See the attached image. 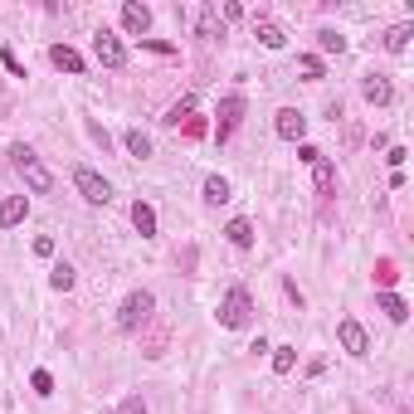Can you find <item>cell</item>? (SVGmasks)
Instances as JSON below:
<instances>
[{"instance_id": "cell-1", "label": "cell", "mask_w": 414, "mask_h": 414, "mask_svg": "<svg viewBox=\"0 0 414 414\" xmlns=\"http://www.w3.org/2000/svg\"><path fill=\"white\" fill-rule=\"evenodd\" d=\"M10 156H15V166H20V176H25V186H29L34 195H49V191H54V176H49V166L39 161V156H34L29 146H15Z\"/></svg>"}, {"instance_id": "cell-2", "label": "cell", "mask_w": 414, "mask_h": 414, "mask_svg": "<svg viewBox=\"0 0 414 414\" xmlns=\"http://www.w3.org/2000/svg\"><path fill=\"white\" fill-rule=\"evenodd\" d=\"M248 317H253V298H248L244 288H229L220 303V327H248Z\"/></svg>"}, {"instance_id": "cell-3", "label": "cell", "mask_w": 414, "mask_h": 414, "mask_svg": "<svg viewBox=\"0 0 414 414\" xmlns=\"http://www.w3.org/2000/svg\"><path fill=\"white\" fill-rule=\"evenodd\" d=\"M151 307H156V298L141 288V293H132L127 303L117 307V327L122 331H137V327H146V317H151Z\"/></svg>"}, {"instance_id": "cell-4", "label": "cell", "mask_w": 414, "mask_h": 414, "mask_svg": "<svg viewBox=\"0 0 414 414\" xmlns=\"http://www.w3.org/2000/svg\"><path fill=\"white\" fill-rule=\"evenodd\" d=\"M336 341H341V351H346V356H370V336H365V327H360L356 317H341V322H336Z\"/></svg>"}, {"instance_id": "cell-5", "label": "cell", "mask_w": 414, "mask_h": 414, "mask_svg": "<svg viewBox=\"0 0 414 414\" xmlns=\"http://www.w3.org/2000/svg\"><path fill=\"white\" fill-rule=\"evenodd\" d=\"M74 186H79V195L88 200V205H108L112 200V186L93 171V166H79V171H74Z\"/></svg>"}, {"instance_id": "cell-6", "label": "cell", "mask_w": 414, "mask_h": 414, "mask_svg": "<svg viewBox=\"0 0 414 414\" xmlns=\"http://www.w3.org/2000/svg\"><path fill=\"white\" fill-rule=\"evenodd\" d=\"M93 54H98L103 69H122V64H127V44H122L112 29H98V34H93Z\"/></svg>"}, {"instance_id": "cell-7", "label": "cell", "mask_w": 414, "mask_h": 414, "mask_svg": "<svg viewBox=\"0 0 414 414\" xmlns=\"http://www.w3.org/2000/svg\"><path fill=\"white\" fill-rule=\"evenodd\" d=\"M122 29L141 39V34L151 29V5H141V0H127V5H122Z\"/></svg>"}, {"instance_id": "cell-8", "label": "cell", "mask_w": 414, "mask_h": 414, "mask_svg": "<svg viewBox=\"0 0 414 414\" xmlns=\"http://www.w3.org/2000/svg\"><path fill=\"white\" fill-rule=\"evenodd\" d=\"M244 108H248V103L239 98V93H229V98L220 103V132H215L220 141H229V132L239 127V117H244Z\"/></svg>"}, {"instance_id": "cell-9", "label": "cell", "mask_w": 414, "mask_h": 414, "mask_svg": "<svg viewBox=\"0 0 414 414\" xmlns=\"http://www.w3.org/2000/svg\"><path fill=\"white\" fill-rule=\"evenodd\" d=\"M273 132H278L283 141H303V132H307V117H303L298 108H283V112H278V122H273Z\"/></svg>"}, {"instance_id": "cell-10", "label": "cell", "mask_w": 414, "mask_h": 414, "mask_svg": "<svg viewBox=\"0 0 414 414\" xmlns=\"http://www.w3.org/2000/svg\"><path fill=\"white\" fill-rule=\"evenodd\" d=\"M195 34L200 39H224V20L215 5H200V15H195Z\"/></svg>"}, {"instance_id": "cell-11", "label": "cell", "mask_w": 414, "mask_h": 414, "mask_svg": "<svg viewBox=\"0 0 414 414\" xmlns=\"http://www.w3.org/2000/svg\"><path fill=\"white\" fill-rule=\"evenodd\" d=\"M29 215V200L25 195H10V200H0V229H15V224H25Z\"/></svg>"}, {"instance_id": "cell-12", "label": "cell", "mask_w": 414, "mask_h": 414, "mask_svg": "<svg viewBox=\"0 0 414 414\" xmlns=\"http://www.w3.org/2000/svg\"><path fill=\"white\" fill-rule=\"evenodd\" d=\"M360 93H365V103H375V108H385L390 98H395V88H390L385 74H370V79L360 83Z\"/></svg>"}, {"instance_id": "cell-13", "label": "cell", "mask_w": 414, "mask_h": 414, "mask_svg": "<svg viewBox=\"0 0 414 414\" xmlns=\"http://www.w3.org/2000/svg\"><path fill=\"white\" fill-rule=\"evenodd\" d=\"M253 29H258V44H263V49H283V44H288V34H283V25H273V20H263V15L253 20Z\"/></svg>"}, {"instance_id": "cell-14", "label": "cell", "mask_w": 414, "mask_h": 414, "mask_svg": "<svg viewBox=\"0 0 414 414\" xmlns=\"http://www.w3.org/2000/svg\"><path fill=\"white\" fill-rule=\"evenodd\" d=\"M132 224H137L141 239H151V234H156V210H151L146 200H137V205H132Z\"/></svg>"}, {"instance_id": "cell-15", "label": "cell", "mask_w": 414, "mask_h": 414, "mask_svg": "<svg viewBox=\"0 0 414 414\" xmlns=\"http://www.w3.org/2000/svg\"><path fill=\"white\" fill-rule=\"evenodd\" d=\"M375 307L385 312L390 322H410V303H405V298H395V293H380V298H375Z\"/></svg>"}, {"instance_id": "cell-16", "label": "cell", "mask_w": 414, "mask_h": 414, "mask_svg": "<svg viewBox=\"0 0 414 414\" xmlns=\"http://www.w3.org/2000/svg\"><path fill=\"white\" fill-rule=\"evenodd\" d=\"M312 181H317V195H331V191H336V166L322 156V161L312 166Z\"/></svg>"}, {"instance_id": "cell-17", "label": "cell", "mask_w": 414, "mask_h": 414, "mask_svg": "<svg viewBox=\"0 0 414 414\" xmlns=\"http://www.w3.org/2000/svg\"><path fill=\"white\" fill-rule=\"evenodd\" d=\"M49 59H54V69H64V74H83V59L69 49V44H54L49 49Z\"/></svg>"}, {"instance_id": "cell-18", "label": "cell", "mask_w": 414, "mask_h": 414, "mask_svg": "<svg viewBox=\"0 0 414 414\" xmlns=\"http://www.w3.org/2000/svg\"><path fill=\"white\" fill-rule=\"evenodd\" d=\"M410 39H414V25H395V29H385V49H390V54H405V49H410Z\"/></svg>"}, {"instance_id": "cell-19", "label": "cell", "mask_w": 414, "mask_h": 414, "mask_svg": "<svg viewBox=\"0 0 414 414\" xmlns=\"http://www.w3.org/2000/svg\"><path fill=\"white\" fill-rule=\"evenodd\" d=\"M224 239H229L234 248H248V244H253V224H248V220H229Z\"/></svg>"}, {"instance_id": "cell-20", "label": "cell", "mask_w": 414, "mask_h": 414, "mask_svg": "<svg viewBox=\"0 0 414 414\" xmlns=\"http://www.w3.org/2000/svg\"><path fill=\"white\" fill-rule=\"evenodd\" d=\"M268 351H273V370L278 375H288V370L298 365V346H268Z\"/></svg>"}, {"instance_id": "cell-21", "label": "cell", "mask_w": 414, "mask_h": 414, "mask_svg": "<svg viewBox=\"0 0 414 414\" xmlns=\"http://www.w3.org/2000/svg\"><path fill=\"white\" fill-rule=\"evenodd\" d=\"M317 44H322L327 54H346V34H341V29H317Z\"/></svg>"}, {"instance_id": "cell-22", "label": "cell", "mask_w": 414, "mask_h": 414, "mask_svg": "<svg viewBox=\"0 0 414 414\" xmlns=\"http://www.w3.org/2000/svg\"><path fill=\"white\" fill-rule=\"evenodd\" d=\"M205 200H210V205H224V200H229V181H224V176H210V181H205Z\"/></svg>"}, {"instance_id": "cell-23", "label": "cell", "mask_w": 414, "mask_h": 414, "mask_svg": "<svg viewBox=\"0 0 414 414\" xmlns=\"http://www.w3.org/2000/svg\"><path fill=\"white\" fill-rule=\"evenodd\" d=\"M49 283H54L59 293H69V288H74V283H79V273H74V268H69V263H54V268H49Z\"/></svg>"}, {"instance_id": "cell-24", "label": "cell", "mask_w": 414, "mask_h": 414, "mask_svg": "<svg viewBox=\"0 0 414 414\" xmlns=\"http://www.w3.org/2000/svg\"><path fill=\"white\" fill-rule=\"evenodd\" d=\"M122 141H127V151H132V156H151V137H146V132H137V127H132Z\"/></svg>"}, {"instance_id": "cell-25", "label": "cell", "mask_w": 414, "mask_h": 414, "mask_svg": "<svg viewBox=\"0 0 414 414\" xmlns=\"http://www.w3.org/2000/svg\"><path fill=\"white\" fill-rule=\"evenodd\" d=\"M298 74H303V79H322L327 69H322V59H317V54H303V59H298Z\"/></svg>"}, {"instance_id": "cell-26", "label": "cell", "mask_w": 414, "mask_h": 414, "mask_svg": "<svg viewBox=\"0 0 414 414\" xmlns=\"http://www.w3.org/2000/svg\"><path fill=\"white\" fill-rule=\"evenodd\" d=\"M191 112H195V98H181L176 108L166 112V122H171V127H181V117H191Z\"/></svg>"}, {"instance_id": "cell-27", "label": "cell", "mask_w": 414, "mask_h": 414, "mask_svg": "<svg viewBox=\"0 0 414 414\" xmlns=\"http://www.w3.org/2000/svg\"><path fill=\"white\" fill-rule=\"evenodd\" d=\"M29 385H34V395H54V375H49V370H34Z\"/></svg>"}, {"instance_id": "cell-28", "label": "cell", "mask_w": 414, "mask_h": 414, "mask_svg": "<svg viewBox=\"0 0 414 414\" xmlns=\"http://www.w3.org/2000/svg\"><path fill=\"white\" fill-rule=\"evenodd\" d=\"M117 414H146V400H141V395H127V400L117 405Z\"/></svg>"}, {"instance_id": "cell-29", "label": "cell", "mask_w": 414, "mask_h": 414, "mask_svg": "<svg viewBox=\"0 0 414 414\" xmlns=\"http://www.w3.org/2000/svg\"><path fill=\"white\" fill-rule=\"evenodd\" d=\"M34 253L49 258V253H54V234H39V239H34Z\"/></svg>"}, {"instance_id": "cell-30", "label": "cell", "mask_w": 414, "mask_h": 414, "mask_svg": "<svg viewBox=\"0 0 414 414\" xmlns=\"http://www.w3.org/2000/svg\"><path fill=\"white\" fill-rule=\"evenodd\" d=\"M375 283H380V293H390V283H395V268H390V263H380V273H375Z\"/></svg>"}, {"instance_id": "cell-31", "label": "cell", "mask_w": 414, "mask_h": 414, "mask_svg": "<svg viewBox=\"0 0 414 414\" xmlns=\"http://www.w3.org/2000/svg\"><path fill=\"white\" fill-rule=\"evenodd\" d=\"M298 161H307V166H317V161H322V151H317V146H298Z\"/></svg>"}, {"instance_id": "cell-32", "label": "cell", "mask_w": 414, "mask_h": 414, "mask_svg": "<svg viewBox=\"0 0 414 414\" xmlns=\"http://www.w3.org/2000/svg\"><path fill=\"white\" fill-rule=\"evenodd\" d=\"M220 20H244V5H234V0H224V15Z\"/></svg>"}, {"instance_id": "cell-33", "label": "cell", "mask_w": 414, "mask_h": 414, "mask_svg": "<svg viewBox=\"0 0 414 414\" xmlns=\"http://www.w3.org/2000/svg\"><path fill=\"white\" fill-rule=\"evenodd\" d=\"M0 59H5V69H10V74H15V79H25V69H20V59L10 54V49H5V54H0Z\"/></svg>"}]
</instances>
